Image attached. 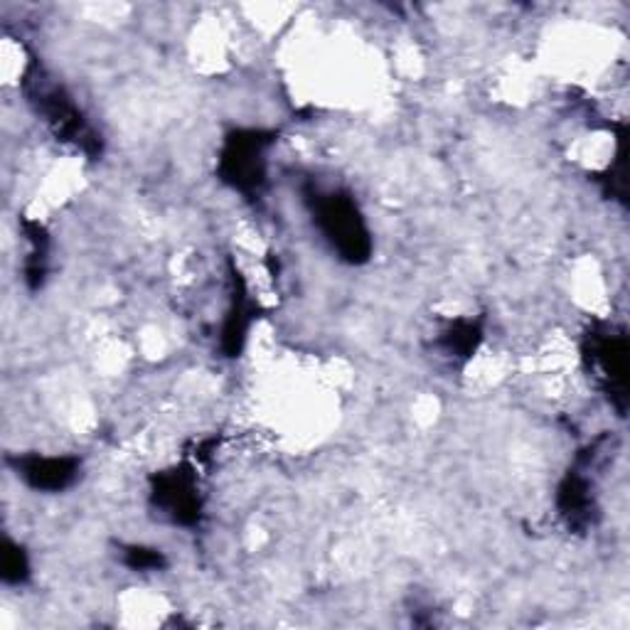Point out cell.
<instances>
[{"label": "cell", "mask_w": 630, "mask_h": 630, "mask_svg": "<svg viewBox=\"0 0 630 630\" xmlns=\"http://www.w3.org/2000/svg\"><path fill=\"white\" fill-rule=\"evenodd\" d=\"M315 227L330 249L348 263H364L372 254V232L350 192L315 188L306 195Z\"/></svg>", "instance_id": "1"}, {"label": "cell", "mask_w": 630, "mask_h": 630, "mask_svg": "<svg viewBox=\"0 0 630 630\" xmlns=\"http://www.w3.org/2000/svg\"><path fill=\"white\" fill-rule=\"evenodd\" d=\"M27 101L37 111V116L45 121V126L53 131L57 140L75 146L87 156L101 154V136L81 114L77 101L67 94V89L45 75L43 67L27 69L25 75Z\"/></svg>", "instance_id": "2"}, {"label": "cell", "mask_w": 630, "mask_h": 630, "mask_svg": "<svg viewBox=\"0 0 630 630\" xmlns=\"http://www.w3.org/2000/svg\"><path fill=\"white\" fill-rule=\"evenodd\" d=\"M271 144L273 134H267V131L249 128L229 134L220 154V178L241 195L259 192L267 182V154Z\"/></svg>", "instance_id": "3"}, {"label": "cell", "mask_w": 630, "mask_h": 630, "mask_svg": "<svg viewBox=\"0 0 630 630\" xmlns=\"http://www.w3.org/2000/svg\"><path fill=\"white\" fill-rule=\"evenodd\" d=\"M150 497H154V505L158 507V513L162 517H168L172 525H182V527L198 525L200 513H202L200 487H198L195 475H192L188 469L158 473Z\"/></svg>", "instance_id": "4"}, {"label": "cell", "mask_w": 630, "mask_h": 630, "mask_svg": "<svg viewBox=\"0 0 630 630\" xmlns=\"http://www.w3.org/2000/svg\"><path fill=\"white\" fill-rule=\"evenodd\" d=\"M10 465L20 481L37 493H65L81 475V461L75 455L25 453L15 455Z\"/></svg>", "instance_id": "5"}, {"label": "cell", "mask_w": 630, "mask_h": 630, "mask_svg": "<svg viewBox=\"0 0 630 630\" xmlns=\"http://www.w3.org/2000/svg\"><path fill=\"white\" fill-rule=\"evenodd\" d=\"M251 325V308L249 299L244 293L241 279L235 277V293H232V306L227 311L225 325H222V350H225L229 358H237L241 352L244 342H247V333Z\"/></svg>", "instance_id": "6"}, {"label": "cell", "mask_w": 630, "mask_h": 630, "mask_svg": "<svg viewBox=\"0 0 630 630\" xmlns=\"http://www.w3.org/2000/svg\"><path fill=\"white\" fill-rule=\"evenodd\" d=\"M559 513L566 517L569 525H588L592 517L588 513L594 510V497H592V487H588V481L582 475H572L569 473L564 477V483L559 485Z\"/></svg>", "instance_id": "7"}, {"label": "cell", "mask_w": 630, "mask_h": 630, "mask_svg": "<svg viewBox=\"0 0 630 630\" xmlns=\"http://www.w3.org/2000/svg\"><path fill=\"white\" fill-rule=\"evenodd\" d=\"M23 235L27 241V257L23 263V277L30 289H40L47 277V259H49V237L37 222H25Z\"/></svg>", "instance_id": "8"}, {"label": "cell", "mask_w": 630, "mask_h": 630, "mask_svg": "<svg viewBox=\"0 0 630 630\" xmlns=\"http://www.w3.org/2000/svg\"><path fill=\"white\" fill-rule=\"evenodd\" d=\"M481 325L473 320H459L443 330L441 345L446 355H451V358H471L477 350V345H481Z\"/></svg>", "instance_id": "9"}, {"label": "cell", "mask_w": 630, "mask_h": 630, "mask_svg": "<svg viewBox=\"0 0 630 630\" xmlns=\"http://www.w3.org/2000/svg\"><path fill=\"white\" fill-rule=\"evenodd\" d=\"M0 576L10 586H20L30 576V556L18 542L5 540L3 552H0Z\"/></svg>", "instance_id": "10"}, {"label": "cell", "mask_w": 630, "mask_h": 630, "mask_svg": "<svg viewBox=\"0 0 630 630\" xmlns=\"http://www.w3.org/2000/svg\"><path fill=\"white\" fill-rule=\"evenodd\" d=\"M124 564L131 572H158V569L166 566V554L156 547L146 544H128L124 547Z\"/></svg>", "instance_id": "11"}]
</instances>
